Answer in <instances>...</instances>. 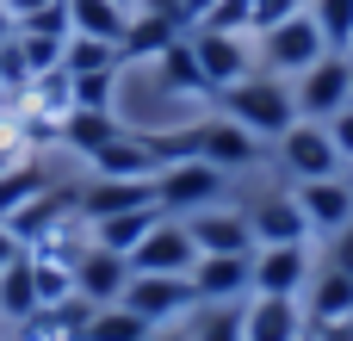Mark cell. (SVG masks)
I'll return each instance as SVG.
<instances>
[{
  "instance_id": "6da1fadb",
  "label": "cell",
  "mask_w": 353,
  "mask_h": 341,
  "mask_svg": "<svg viewBox=\"0 0 353 341\" xmlns=\"http://www.w3.org/2000/svg\"><path fill=\"white\" fill-rule=\"evenodd\" d=\"M199 106L192 93H180L155 62H124L118 68V93H112V118L137 137H161V130H186L199 124Z\"/></svg>"
},
{
  "instance_id": "7a4b0ae2",
  "label": "cell",
  "mask_w": 353,
  "mask_h": 341,
  "mask_svg": "<svg viewBox=\"0 0 353 341\" xmlns=\"http://www.w3.org/2000/svg\"><path fill=\"white\" fill-rule=\"evenodd\" d=\"M211 112L236 118V124H242V130H254L261 143H279V137L298 124V93H292V81H285V75H267V68H254L248 81L223 87V93L211 99Z\"/></svg>"
},
{
  "instance_id": "3957f363",
  "label": "cell",
  "mask_w": 353,
  "mask_h": 341,
  "mask_svg": "<svg viewBox=\"0 0 353 341\" xmlns=\"http://www.w3.org/2000/svg\"><path fill=\"white\" fill-rule=\"evenodd\" d=\"M323 56H329V37L316 31L310 6L292 12V19H279V25H267V31H254V62H261L267 75L298 81V75H304L310 62H323Z\"/></svg>"
},
{
  "instance_id": "277c9868",
  "label": "cell",
  "mask_w": 353,
  "mask_h": 341,
  "mask_svg": "<svg viewBox=\"0 0 353 341\" xmlns=\"http://www.w3.org/2000/svg\"><path fill=\"white\" fill-rule=\"evenodd\" d=\"M273 155H279V174H285V186H298V180H329V174H347V155L335 149V137H329V124L323 118H298L279 143H273Z\"/></svg>"
},
{
  "instance_id": "5b68a950",
  "label": "cell",
  "mask_w": 353,
  "mask_h": 341,
  "mask_svg": "<svg viewBox=\"0 0 353 341\" xmlns=\"http://www.w3.org/2000/svg\"><path fill=\"white\" fill-rule=\"evenodd\" d=\"M118 304L137 311V317L161 335V329L186 323V317L199 311V292H192V273H130V286H124Z\"/></svg>"
},
{
  "instance_id": "8992f818",
  "label": "cell",
  "mask_w": 353,
  "mask_h": 341,
  "mask_svg": "<svg viewBox=\"0 0 353 341\" xmlns=\"http://www.w3.org/2000/svg\"><path fill=\"white\" fill-rule=\"evenodd\" d=\"M192 37V56H199V75H205V87H211V99L223 93V87H236V81H248L261 62H254V31H223V25H199V31H186Z\"/></svg>"
},
{
  "instance_id": "52a82bcc",
  "label": "cell",
  "mask_w": 353,
  "mask_h": 341,
  "mask_svg": "<svg viewBox=\"0 0 353 341\" xmlns=\"http://www.w3.org/2000/svg\"><path fill=\"white\" fill-rule=\"evenodd\" d=\"M223 193H230V174H223V168H211V162H199V155L168 162V168L155 174V205H161L168 217H192V211L217 205Z\"/></svg>"
},
{
  "instance_id": "ba28073f",
  "label": "cell",
  "mask_w": 353,
  "mask_h": 341,
  "mask_svg": "<svg viewBox=\"0 0 353 341\" xmlns=\"http://www.w3.org/2000/svg\"><path fill=\"white\" fill-rule=\"evenodd\" d=\"M192 155H199V162H211V168H223V174L236 180V174H254V168L267 162V143H261L254 130H242L236 118L205 112V118H199V130H192Z\"/></svg>"
},
{
  "instance_id": "9c48e42d",
  "label": "cell",
  "mask_w": 353,
  "mask_h": 341,
  "mask_svg": "<svg viewBox=\"0 0 353 341\" xmlns=\"http://www.w3.org/2000/svg\"><path fill=\"white\" fill-rule=\"evenodd\" d=\"M292 93H298V118H335L341 106H353V56L329 50L292 81Z\"/></svg>"
},
{
  "instance_id": "30bf717a",
  "label": "cell",
  "mask_w": 353,
  "mask_h": 341,
  "mask_svg": "<svg viewBox=\"0 0 353 341\" xmlns=\"http://www.w3.org/2000/svg\"><path fill=\"white\" fill-rule=\"evenodd\" d=\"M316 273L310 242H261L254 249V298H304Z\"/></svg>"
},
{
  "instance_id": "8fae6325",
  "label": "cell",
  "mask_w": 353,
  "mask_h": 341,
  "mask_svg": "<svg viewBox=\"0 0 353 341\" xmlns=\"http://www.w3.org/2000/svg\"><path fill=\"white\" fill-rule=\"evenodd\" d=\"M192 267H199V242H192L186 217H161L130 249V273H192Z\"/></svg>"
},
{
  "instance_id": "7c38bea8",
  "label": "cell",
  "mask_w": 353,
  "mask_h": 341,
  "mask_svg": "<svg viewBox=\"0 0 353 341\" xmlns=\"http://www.w3.org/2000/svg\"><path fill=\"white\" fill-rule=\"evenodd\" d=\"M192 292H199V304H248L254 298V249L248 255H199Z\"/></svg>"
},
{
  "instance_id": "4fadbf2b",
  "label": "cell",
  "mask_w": 353,
  "mask_h": 341,
  "mask_svg": "<svg viewBox=\"0 0 353 341\" xmlns=\"http://www.w3.org/2000/svg\"><path fill=\"white\" fill-rule=\"evenodd\" d=\"M186 230H192L199 255H248V249H254L248 205H230V199H217V205L192 211V217H186Z\"/></svg>"
},
{
  "instance_id": "5bb4252c",
  "label": "cell",
  "mask_w": 353,
  "mask_h": 341,
  "mask_svg": "<svg viewBox=\"0 0 353 341\" xmlns=\"http://www.w3.org/2000/svg\"><path fill=\"white\" fill-rule=\"evenodd\" d=\"M298 193V205H304V217H310V236H341L353 224V186L347 174H329V180H298L292 186Z\"/></svg>"
},
{
  "instance_id": "9a60e30c",
  "label": "cell",
  "mask_w": 353,
  "mask_h": 341,
  "mask_svg": "<svg viewBox=\"0 0 353 341\" xmlns=\"http://www.w3.org/2000/svg\"><path fill=\"white\" fill-rule=\"evenodd\" d=\"M248 230H254V249H261V242H316V236H310V217H304V205H298L292 186L261 193V199L248 205Z\"/></svg>"
},
{
  "instance_id": "2e32d148",
  "label": "cell",
  "mask_w": 353,
  "mask_h": 341,
  "mask_svg": "<svg viewBox=\"0 0 353 341\" xmlns=\"http://www.w3.org/2000/svg\"><path fill=\"white\" fill-rule=\"evenodd\" d=\"M87 174H105V180H155V174H161V155L149 149V137L118 130L112 143H99V149L87 155Z\"/></svg>"
},
{
  "instance_id": "e0dca14e",
  "label": "cell",
  "mask_w": 353,
  "mask_h": 341,
  "mask_svg": "<svg viewBox=\"0 0 353 341\" xmlns=\"http://www.w3.org/2000/svg\"><path fill=\"white\" fill-rule=\"evenodd\" d=\"M124 286H130V255H118V249H87L81 261H74V292L87 298V304H118L124 298Z\"/></svg>"
},
{
  "instance_id": "ac0fdd59",
  "label": "cell",
  "mask_w": 353,
  "mask_h": 341,
  "mask_svg": "<svg viewBox=\"0 0 353 341\" xmlns=\"http://www.w3.org/2000/svg\"><path fill=\"white\" fill-rule=\"evenodd\" d=\"M310 311L304 298H248L242 311V341H304Z\"/></svg>"
},
{
  "instance_id": "d6986e66",
  "label": "cell",
  "mask_w": 353,
  "mask_h": 341,
  "mask_svg": "<svg viewBox=\"0 0 353 341\" xmlns=\"http://www.w3.org/2000/svg\"><path fill=\"white\" fill-rule=\"evenodd\" d=\"M137 205H155V180H105V174H87L81 180V211L99 224V217H118V211H137Z\"/></svg>"
},
{
  "instance_id": "ffe728a7",
  "label": "cell",
  "mask_w": 353,
  "mask_h": 341,
  "mask_svg": "<svg viewBox=\"0 0 353 341\" xmlns=\"http://www.w3.org/2000/svg\"><path fill=\"white\" fill-rule=\"evenodd\" d=\"M56 186V174H50V162L31 149V155H19L6 174H0V217H12V211H25L31 199H43Z\"/></svg>"
},
{
  "instance_id": "44dd1931",
  "label": "cell",
  "mask_w": 353,
  "mask_h": 341,
  "mask_svg": "<svg viewBox=\"0 0 353 341\" xmlns=\"http://www.w3.org/2000/svg\"><path fill=\"white\" fill-rule=\"evenodd\" d=\"M304 311H310V323L353 317V273L329 267V261H316V273H310V286H304Z\"/></svg>"
},
{
  "instance_id": "7402d4cb",
  "label": "cell",
  "mask_w": 353,
  "mask_h": 341,
  "mask_svg": "<svg viewBox=\"0 0 353 341\" xmlns=\"http://www.w3.org/2000/svg\"><path fill=\"white\" fill-rule=\"evenodd\" d=\"M124 25H130V6H118V0H68V31H81V37L124 43Z\"/></svg>"
},
{
  "instance_id": "603a6c76",
  "label": "cell",
  "mask_w": 353,
  "mask_h": 341,
  "mask_svg": "<svg viewBox=\"0 0 353 341\" xmlns=\"http://www.w3.org/2000/svg\"><path fill=\"white\" fill-rule=\"evenodd\" d=\"M174 37H186L180 25H168V19H155V12H130V25H124V62H155Z\"/></svg>"
},
{
  "instance_id": "cb8c5ba5",
  "label": "cell",
  "mask_w": 353,
  "mask_h": 341,
  "mask_svg": "<svg viewBox=\"0 0 353 341\" xmlns=\"http://www.w3.org/2000/svg\"><path fill=\"white\" fill-rule=\"evenodd\" d=\"M118 130H124V124H118L112 112H68V118H62V149L87 168V155H93L99 143H112Z\"/></svg>"
},
{
  "instance_id": "d4e9b609",
  "label": "cell",
  "mask_w": 353,
  "mask_h": 341,
  "mask_svg": "<svg viewBox=\"0 0 353 341\" xmlns=\"http://www.w3.org/2000/svg\"><path fill=\"white\" fill-rule=\"evenodd\" d=\"M161 217H168L161 205H137V211H118V217H99L93 230H99V249H118V255H130V249H137V242H143V236H149V230H155Z\"/></svg>"
},
{
  "instance_id": "484cf974",
  "label": "cell",
  "mask_w": 353,
  "mask_h": 341,
  "mask_svg": "<svg viewBox=\"0 0 353 341\" xmlns=\"http://www.w3.org/2000/svg\"><path fill=\"white\" fill-rule=\"evenodd\" d=\"M31 311H37V286H31V261L19 255L12 267H0V323L19 329Z\"/></svg>"
},
{
  "instance_id": "4316f807",
  "label": "cell",
  "mask_w": 353,
  "mask_h": 341,
  "mask_svg": "<svg viewBox=\"0 0 353 341\" xmlns=\"http://www.w3.org/2000/svg\"><path fill=\"white\" fill-rule=\"evenodd\" d=\"M81 341H155V329H149L137 311H124V304H99V311L87 317Z\"/></svg>"
},
{
  "instance_id": "83f0119b",
  "label": "cell",
  "mask_w": 353,
  "mask_h": 341,
  "mask_svg": "<svg viewBox=\"0 0 353 341\" xmlns=\"http://www.w3.org/2000/svg\"><path fill=\"white\" fill-rule=\"evenodd\" d=\"M155 68L180 87V93H192V99H205L211 106V87H205V75H199V56H192V37H174L161 56H155Z\"/></svg>"
},
{
  "instance_id": "f1b7e54d",
  "label": "cell",
  "mask_w": 353,
  "mask_h": 341,
  "mask_svg": "<svg viewBox=\"0 0 353 341\" xmlns=\"http://www.w3.org/2000/svg\"><path fill=\"white\" fill-rule=\"evenodd\" d=\"M118 62H124V50L105 43V37L68 31V43H62V68H68V75H99V68H118Z\"/></svg>"
},
{
  "instance_id": "f546056e",
  "label": "cell",
  "mask_w": 353,
  "mask_h": 341,
  "mask_svg": "<svg viewBox=\"0 0 353 341\" xmlns=\"http://www.w3.org/2000/svg\"><path fill=\"white\" fill-rule=\"evenodd\" d=\"M242 311L248 304H199V317H186V341H242Z\"/></svg>"
},
{
  "instance_id": "4dcf8cb0",
  "label": "cell",
  "mask_w": 353,
  "mask_h": 341,
  "mask_svg": "<svg viewBox=\"0 0 353 341\" xmlns=\"http://www.w3.org/2000/svg\"><path fill=\"white\" fill-rule=\"evenodd\" d=\"M25 261H31L37 311H43V304H62V298H74V267H68V261H50V255H25Z\"/></svg>"
},
{
  "instance_id": "1f68e13d",
  "label": "cell",
  "mask_w": 353,
  "mask_h": 341,
  "mask_svg": "<svg viewBox=\"0 0 353 341\" xmlns=\"http://www.w3.org/2000/svg\"><path fill=\"white\" fill-rule=\"evenodd\" d=\"M310 19H316V31L329 37V50L347 56V43H353V0H310Z\"/></svg>"
},
{
  "instance_id": "d6a6232c",
  "label": "cell",
  "mask_w": 353,
  "mask_h": 341,
  "mask_svg": "<svg viewBox=\"0 0 353 341\" xmlns=\"http://www.w3.org/2000/svg\"><path fill=\"white\" fill-rule=\"evenodd\" d=\"M124 68V62H118ZM118 68H99V75H74V112H112V93H118Z\"/></svg>"
},
{
  "instance_id": "836d02e7",
  "label": "cell",
  "mask_w": 353,
  "mask_h": 341,
  "mask_svg": "<svg viewBox=\"0 0 353 341\" xmlns=\"http://www.w3.org/2000/svg\"><path fill=\"white\" fill-rule=\"evenodd\" d=\"M62 43H68V37H50V31H19V50H25V68H31V75L62 68Z\"/></svg>"
},
{
  "instance_id": "e575fe53",
  "label": "cell",
  "mask_w": 353,
  "mask_h": 341,
  "mask_svg": "<svg viewBox=\"0 0 353 341\" xmlns=\"http://www.w3.org/2000/svg\"><path fill=\"white\" fill-rule=\"evenodd\" d=\"M25 87H31V68H25V50H19V37H12V43H0V93L19 99Z\"/></svg>"
},
{
  "instance_id": "d590c367",
  "label": "cell",
  "mask_w": 353,
  "mask_h": 341,
  "mask_svg": "<svg viewBox=\"0 0 353 341\" xmlns=\"http://www.w3.org/2000/svg\"><path fill=\"white\" fill-rule=\"evenodd\" d=\"M310 0H248V31H267V25H279V19H292V12H304Z\"/></svg>"
},
{
  "instance_id": "8d00e7d4",
  "label": "cell",
  "mask_w": 353,
  "mask_h": 341,
  "mask_svg": "<svg viewBox=\"0 0 353 341\" xmlns=\"http://www.w3.org/2000/svg\"><path fill=\"white\" fill-rule=\"evenodd\" d=\"M323 124H329V137H335V149L347 155V168H353V106H341V112H335V118H323Z\"/></svg>"
},
{
  "instance_id": "74e56055",
  "label": "cell",
  "mask_w": 353,
  "mask_h": 341,
  "mask_svg": "<svg viewBox=\"0 0 353 341\" xmlns=\"http://www.w3.org/2000/svg\"><path fill=\"white\" fill-rule=\"evenodd\" d=\"M137 12H155V19H168V25H180V31H192V19H186V0H143Z\"/></svg>"
},
{
  "instance_id": "f35d334b",
  "label": "cell",
  "mask_w": 353,
  "mask_h": 341,
  "mask_svg": "<svg viewBox=\"0 0 353 341\" xmlns=\"http://www.w3.org/2000/svg\"><path fill=\"white\" fill-rule=\"evenodd\" d=\"M329 267H341V273H353V224L341 230V236H329V255H323Z\"/></svg>"
},
{
  "instance_id": "ab89813d",
  "label": "cell",
  "mask_w": 353,
  "mask_h": 341,
  "mask_svg": "<svg viewBox=\"0 0 353 341\" xmlns=\"http://www.w3.org/2000/svg\"><path fill=\"white\" fill-rule=\"evenodd\" d=\"M19 155H31V149H25L19 137H12V124H0V174H6V168H12Z\"/></svg>"
},
{
  "instance_id": "60d3db41",
  "label": "cell",
  "mask_w": 353,
  "mask_h": 341,
  "mask_svg": "<svg viewBox=\"0 0 353 341\" xmlns=\"http://www.w3.org/2000/svg\"><path fill=\"white\" fill-rule=\"evenodd\" d=\"M0 6H6V12H12V25H25V19H31V12H50V6H56V0H0Z\"/></svg>"
},
{
  "instance_id": "b9f144b4",
  "label": "cell",
  "mask_w": 353,
  "mask_h": 341,
  "mask_svg": "<svg viewBox=\"0 0 353 341\" xmlns=\"http://www.w3.org/2000/svg\"><path fill=\"white\" fill-rule=\"evenodd\" d=\"M19 255H25V242H19V236H12V230H6V224H0V267H12V261H19Z\"/></svg>"
},
{
  "instance_id": "7bdbcfd3",
  "label": "cell",
  "mask_w": 353,
  "mask_h": 341,
  "mask_svg": "<svg viewBox=\"0 0 353 341\" xmlns=\"http://www.w3.org/2000/svg\"><path fill=\"white\" fill-rule=\"evenodd\" d=\"M211 12H217V0H186V19H192V31H199Z\"/></svg>"
},
{
  "instance_id": "ee69618b",
  "label": "cell",
  "mask_w": 353,
  "mask_h": 341,
  "mask_svg": "<svg viewBox=\"0 0 353 341\" xmlns=\"http://www.w3.org/2000/svg\"><path fill=\"white\" fill-rule=\"evenodd\" d=\"M12 37H19V25H12V12L0 6V43H12Z\"/></svg>"
},
{
  "instance_id": "f6af8a7d",
  "label": "cell",
  "mask_w": 353,
  "mask_h": 341,
  "mask_svg": "<svg viewBox=\"0 0 353 341\" xmlns=\"http://www.w3.org/2000/svg\"><path fill=\"white\" fill-rule=\"evenodd\" d=\"M118 6H130V12H137V6H143V0H118Z\"/></svg>"
},
{
  "instance_id": "bcb514c9",
  "label": "cell",
  "mask_w": 353,
  "mask_h": 341,
  "mask_svg": "<svg viewBox=\"0 0 353 341\" xmlns=\"http://www.w3.org/2000/svg\"><path fill=\"white\" fill-rule=\"evenodd\" d=\"M0 341H12V329H6V323H0Z\"/></svg>"
},
{
  "instance_id": "7dc6e473",
  "label": "cell",
  "mask_w": 353,
  "mask_h": 341,
  "mask_svg": "<svg viewBox=\"0 0 353 341\" xmlns=\"http://www.w3.org/2000/svg\"><path fill=\"white\" fill-rule=\"evenodd\" d=\"M161 341H186V335H161Z\"/></svg>"
},
{
  "instance_id": "c3c4849f",
  "label": "cell",
  "mask_w": 353,
  "mask_h": 341,
  "mask_svg": "<svg viewBox=\"0 0 353 341\" xmlns=\"http://www.w3.org/2000/svg\"><path fill=\"white\" fill-rule=\"evenodd\" d=\"M304 341H316V335H310V329H304Z\"/></svg>"
},
{
  "instance_id": "681fc988",
  "label": "cell",
  "mask_w": 353,
  "mask_h": 341,
  "mask_svg": "<svg viewBox=\"0 0 353 341\" xmlns=\"http://www.w3.org/2000/svg\"><path fill=\"white\" fill-rule=\"evenodd\" d=\"M347 56H353V43H347Z\"/></svg>"
}]
</instances>
